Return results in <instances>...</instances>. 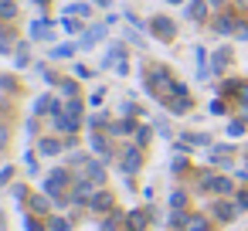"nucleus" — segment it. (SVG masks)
I'll use <instances>...</instances> for the list:
<instances>
[{"instance_id":"34","label":"nucleus","mask_w":248,"mask_h":231,"mask_svg":"<svg viewBox=\"0 0 248 231\" xmlns=\"http://www.w3.org/2000/svg\"><path fill=\"white\" fill-rule=\"evenodd\" d=\"M28 62H31V48H28V45H21V48H17V65L24 68Z\"/></svg>"},{"instance_id":"14","label":"nucleus","mask_w":248,"mask_h":231,"mask_svg":"<svg viewBox=\"0 0 248 231\" xmlns=\"http://www.w3.org/2000/svg\"><path fill=\"white\" fill-rule=\"evenodd\" d=\"M92 153L102 156V160H112V146H109V139L95 133V136H92Z\"/></svg>"},{"instance_id":"18","label":"nucleus","mask_w":248,"mask_h":231,"mask_svg":"<svg viewBox=\"0 0 248 231\" xmlns=\"http://www.w3.org/2000/svg\"><path fill=\"white\" fill-rule=\"evenodd\" d=\"M102 34H106V24H95V28H89V31H85V38L78 41V48H92V45H95Z\"/></svg>"},{"instance_id":"30","label":"nucleus","mask_w":248,"mask_h":231,"mask_svg":"<svg viewBox=\"0 0 248 231\" xmlns=\"http://www.w3.org/2000/svg\"><path fill=\"white\" fill-rule=\"evenodd\" d=\"M170 170H173L177 177H180V173H187V170H190V163H187V156H177V160L170 163Z\"/></svg>"},{"instance_id":"28","label":"nucleus","mask_w":248,"mask_h":231,"mask_svg":"<svg viewBox=\"0 0 248 231\" xmlns=\"http://www.w3.org/2000/svg\"><path fill=\"white\" fill-rule=\"evenodd\" d=\"M187 228H190V231H207V217H201V214H190Z\"/></svg>"},{"instance_id":"4","label":"nucleus","mask_w":248,"mask_h":231,"mask_svg":"<svg viewBox=\"0 0 248 231\" xmlns=\"http://www.w3.org/2000/svg\"><path fill=\"white\" fill-rule=\"evenodd\" d=\"M211 28H214V34H238L241 21H238L234 14H228V11H224V14H217V17H214V24H211Z\"/></svg>"},{"instance_id":"51","label":"nucleus","mask_w":248,"mask_h":231,"mask_svg":"<svg viewBox=\"0 0 248 231\" xmlns=\"http://www.w3.org/2000/svg\"><path fill=\"white\" fill-rule=\"evenodd\" d=\"M170 4H180V0H170Z\"/></svg>"},{"instance_id":"16","label":"nucleus","mask_w":248,"mask_h":231,"mask_svg":"<svg viewBox=\"0 0 248 231\" xmlns=\"http://www.w3.org/2000/svg\"><path fill=\"white\" fill-rule=\"evenodd\" d=\"M228 62H231V48H217V51H214V58H211V68H214V75H221Z\"/></svg>"},{"instance_id":"3","label":"nucleus","mask_w":248,"mask_h":231,"mask_svg":"<svg viewBox=\"0 0 248 231\" xmlns=\"http://www.w3.org/2000/svg\"><path fill=\"white\" fill-rule=\"evenodd\" d=\"M140 167H143V146H126L123 156H119V170H123L126 177H133Z\"/></svg>"},{"instance_id":"6","label":"nucleus","mask_w":248,"mask_h":231,"mask_svg":"<svg viewBox=\"0 0 248 231\" xmlns=\"http://www.w3.org/2000/svg\"><path fill=\"white\" fill-rule=\"evenodd\" d=\"M211 214H214V221L228 224V221H234V214H238V204H234V200H214Z\"/></svg>"},{"instance_id":"9","label":"nucleus","mask_w":248,"mask_h":231,"mask_svg":"<svg viewBox=\"0 0 248 231\" xmlns=\"http://www.w3.org/2000/svg\"><path fill=\"white\" fill-rule=\"evenodd\" d=\"M31 38H38V41H51V38H55V24H51L48 17L34 21V24H31Z\"/></svg>"},{"instance_id":"15","label":"nucleus","mask_w":248,"mask_h":231,"mask_svg":"<svg viewBox=\"0 0 248 231\" xmlns=\"http://www.w3.org/2000/svg\"><path fill=\"white\" fill-rule=\"evenodd\" d=\"M82 177H89L92 184H102V180H106V167H102L99 160H89V163H85V173H82Z\"/></svg>"},{"instance_id":"42","label":"nucleus","mask_w":248,"mask_h":231,"mask_svg":"<svg viewBox=\"0 0 248 231\" xmlns=\"http://www.w3.org/2000/svg\"><path fill=\"white\" fill-rule=\"evenodd\" d=\"M24 163H28L31 173H38V156H34V153H24Z\"/></svg>"},{"instance_id":"38","label":"nucleus","mask_w":248,"mask_h":231,"mask_svg":"<svg viewBox=\"0 0 248 231\" xmlns=\"http://www.w3.org/2000/svg\"><path fill=\"white\" fill-rule=\"evenodd\" d=\"M58 89H62L65 95H72V99H75V92H78V85H75V82H58Z\"/></svg>"},{"instance_id":"45","label":"nucleus","mask_w":248,"mask_h":231,"mask_svg":"<svg viewBox=\"0 0 248 231\" xmlns=\"http://www.w3.org/2000/svg\"><path fill=\"white\" fill-rule=\"evenodd\" d=\"M24 133H28V136H34V133H38V119H28V126H24Z\"/></svg>"},{"instance_id":"23","label":"nucleus","mask_w":248,"mask_h":231,"mask_svg":"<svg viewBox=\"0 0 248 231\" xmlns=\"http://www.w3.org/2000/svg\"><path fill=\"white\" fill-rule=\"evenodd\" d=\"M119 221H126V217H123L119 211H112L109 217H102V224H99V228H102V231H116V228H119Z\"/></svg>"},{"instance_id":"12","label":"nucleus","mask_w":248,"mask_h":231,"mask_svg":"<svg viewBox=\"0 0 248 231\" xmlns=\"http://www.w3.org/2000/svg\"><path fill=\"white\" fill-rule=\"evenodd\" d=\"M89 207H92V211H99V214H106V211L112 207V194H109V190H95V194H92V200H89Z\"/></svg>"},{"instance_id":"5","label":"nucleus","mask_w":248,"mask_h":231,"mask_svg":"<svg viewBox=\"0 0 248 231\" xmlns=\"http://www.w3.org/2000/svg\"><path fill=\"white\" fill-rule=\"evenodd\" d=\"M150 31H153V34H156L160 41H173V38H177V24H173L170 17H153Z\"/></svg>"},{"instance_id":"20","label":"nucleus","mask_w":248,"mask_h":231,"mask_svg":"<svg viewBox=\"0 0 248 231\" xmlns=\"http://www.w3.org/2000/svg\"><path fill=\"white\" fill-rule=\"evenodd\" d=\"M217 92H221V95H238V99H241V95L248 92V85H241V82H234V78H231V82H224Z\"/></svg>"},{"instance_id":"19","label":"nucleus","mask_w":248,"mask_h":231,"mask_svg":"<svg viewBox=\"0 0 248 231\" xmlns=\"http://www.w3.org/2000/svg\"><path fill=\"white\" fill-rule=\"evenodd\" d=\"M136 129V119H119V123H109V133L112 136H126V133H133Z\"/></svg>"},{"instance_id":"32","label":"nucleus","mask_w":248,"mask_h":231,"mask_svg":"<svg viewBox=\"0 0 248 231\" xmlns=\"http://www.w3.org/2000/svg\"><path fill=\"white\" fill-rule=\"evenodd\" d=\"M68 55H75V45H58L51 51V58H68Z\"/></svg>"},{"instance_id":"36","label":"nucleus","mask_w":248,"mask_h":231,"mask_svg":"<svg viewBox=\"0 0 248 231\" xmlns=\"http://www.w3.org/2000/svg\"><path fill=\"white\" fill-rule=\"evenodd\" d=\"M234 204H238V211H248V190H238L234 194Z\"/></svg>"},{"instance_id":"35","label":"nucleus","mask_w":248,"mask_h":231,"mask_svg":"<svg viewBox=\"0 0 248 231\" xmlns=\"http://www.w3.org/2000/svg\"><path fill=\"white\" fill-rule=\"evenodd\" d=\"M245 126H248V123H241V119L228 123V136H241V133H245Z\"/></svg>"},{"instance_id":"7","label":"nucleus","mask_w":248,"mask_h":231,"mask_svg":"<svg viewBox=\"0 0 248 231\" xmlns=\"http://www.w3.org/2000/svg\"><path fill=\"white\" fill-rule=\"evenodd\" d=\"M150 217H153V207H146V211H129V214H126V231H143Z\"/></svg>"},{"instance_id":"17","label":"nucleus","mask_w":248,"mask_h":231,"mask_svg":"<svg viewBox=\"0 0 248 231\" xmlns=\"http://www.w3.org/2000/svg\"><path fill=\"white\" fill-rule=\"evenodd\" d=\"M48 207H51L48 197H41V194H31V197H28V211H31V214H48Z\"/></svg>"},{"instance_id":"29","label":"nucleus","mask_w":248,"mask_h":231,"mask_svg":"<svg viewBox=\"0 0 248 231\" xmlns=\"http://www.w3.org/2000/svg\"><path fill=\"white\" fill-rule=\"evenodd\" d=\"M89 126H92V129H102V126L109 129V116H106V112H95V116L89 119Z\"/></svg>"},{"instance_id":"44","label":"nucleus","mask_w":248,"mask_h":231,"mask_svg":"<svg viewBox=\"0 0 248 231\" xmlns=\"http://www.w3.org/2000/svg\"><path fill=\"white\" fill-rule=\"evenodd\" d=\"M75 75H78V78H92V68H85V65H75Z\"/></svg>"},{"instance_id":"37","label":"nucleus","mask_w":248,"mask_h":231,"mask_svg":"<svg viewBox=\"0 0 248 231\" xmlns=\"http://www.w3.org/2000/svg\"><path fill=\"white\" fill-rule=\"evenodd\" d=\"M0 89H4V92H14V89H17V82H14L11 75H0Z\"/></svg>"},{"instance_id":"24","label":"nucleus","mask_w":248,"mask_h":231,"mask_svg":"<svg viewBox=\"0 0 248 231\" xmlns=\"http://www.w3.org/2000/svg\"><path fill=\"white\" fill-rule=\"evenodd\" d=\"M89 11H92L89 4H68V7H65V17H75V14H78V17H89Z\"/></svg>"},{"instance_id":"2","label":"nucleus","mask_w":248,"mask_h":231,"mask_svg":"<svg viewBox=\"0 0 248 231\" xmlns=\"http://www.w3.org/2000/svg\"><path fill=\"white\" fill-rule=\"evenodd\" d=\"M68 180H72V173H68L65 167H55V170L45 177V194H48V197H58V194H65Z\"/></svg>"},{"instance_id":"26","label":"nucleus","mask_w":248,"mask_h":231,"mask_svg":"<svg viewBox=\"0 0 248 231\" xmlns=\"http://www.w3.org/2000/svg\"><path fill=\"white\" fill-rule=\"evenodd\" d=\"M65 112H68L72 119H78V123H82V99H68V106H65Z\"/></svg>"},{"instance_id":"50","label":"nucleus","mask_w":248,"mask_h":231,"mask_svg":"<svg viewBox=\"0 0 248 231\" xmlns=\"http://www.w3.org/2000/svg\"><path fill=\"white\" fill-rule=\"evenodd\" d=\"M238 4H245V7H248V0H238Z\"/></svg>"},{"instance_id":"31","label":"nucleus","mask_w":248,"mask_h":231,"mask_svg":"<svg viewBox=\"0 0 248 231\" xmlns=\"http://www.w3.org/2000/svg\"><path fill=\"white\" fill-rule=\"evenodd\" d=\"M48 224H51L48 231H68V228H72V221H68V217H51Z\"/></svg>"},{"instance_id":"13","label":"nucleus","mask_w":248,"mask_h":231,"mask_svg":"<svg viewBox=\"0 0 248 231\" xmlns=\"http://www.w3.org/2000/svg\"><path fill=\"white\" fill-rule=\"evenodd\" d=\"M207 7H211L207 0H190V4H187V17L201 24V21H207Z\"/></svg>"},{"instance_id":"27","label":"nucleus","mask_w":248,"mask_h":231,"mask_svg":"<svg viewBox=\"0 0 248 231\" xmlns=\"http://www.w3.org/2000/svg\"><path fill=\"white\" fill-rule=\"evenodd\" d=\"M184 204H187V194H184V190H173V194H170V207H173V211H184Z\"/></svg>"},{"instance_id":"11","label":"nucleus","mask_w":248,"mask_h":231,"mask_svg":"<svg viewBox=\"0 0 248 231\" xmlns=\"http://www.w3.org/2000/svg\"><path fill=\"white\" fill-rule=\"evenodd\" d=\"M62 150H65V143H62V139H55V136L38 139V153H41V156H55V153H62Z\"/></svg>"},{"instance_id":"52","label":"nucleus","mask_w":248,"mask_h":231,"mask_svg":"<svg viewBox=\"0 0 248 231\" xmlns=\"http://www.w3.org/2000/svg\"><path fill=\"white\" fill-rule=\"evenodd\" d=\"M245 28H248V21H245Z\"/></svg>"},{"instance_id":"46","label":"nucleus","mask_w":248,"mask_h":231,"mask_svg":"<svg viewBox=\"0 0 248 231\" xmlns=\"http://www.w3.org/2000/svg\"><path fill=\"white\" fill-rule=\"evenodd\" d=\"M7 136H11V133H7L4 126H0V150H4V146H7Z\"/></svg>"},{"instance_id":"40","label":"nucleus","mask_w":248,"mask_h":231,"mask_svg":"<svg viewBox=\"0 0 248 231\" xmlns=\"http://www.w3.org/2000/svg\"><path fill=\"white\" fill-rule=\"evenodd\" d=\"M150 143V129L143 126V129H136V146H146Z\"/></svg>"},{"instance_id":"48","label":"nucleus","mask_w":248,"mask_h":231,"mask_svg":"<svg viewBox=\"0 0 248 231\" xmlns=\"http://www.w3.org/2000/svg\"><path fill=\"white\" fill-rule=\"evenodd\" d=\"M0 231H4V214H0Z\"/></svg>"},{"instance_id":"22","label":"nucleus","mask_w":248,"mask_h":231,"mask_svg":"<svg viewBox=\"0 0 248 231\" xmlns=\"http://www.w3.org/2000/svg\"><path fill=\"white\" fill-rule=\"evenodd\" d=\"M211 190H214V194H231V190H234V184H231L228 177H214V184H211Z\"/></svg>"},{"instance_id":"25","label":"nucleus","mask_w":248,"mask_h":231,"mask_svg":"<svg viewBox=\"0 0 248 231\" xmlns=\"http://www.w3.org/2000/svg\"><path fill=\"white\" fill-rule=\"evenodd\" d=\"M187 221H190L187 211H170V228H187Z\"/></svg>"},{"instance_id":"47","label":"nucleus","mask_w":248,"mask_h":231,"mask_svg":"<svg viewBox=\"0 0 248 231\" xmlns=\"http://www.w3.org/2000/svg\"><path fill=\"white\" fill-rule=\"evenodd\" d=\"M207 4H214V7H221V4H224V0H207Z\"/></svg>"},{"instance_id":"43","label":"nucleus","mask_w":248,"mask_h":231,"mask_svg":"<svg viewBox=\"0 0 248 231\" xmlns=\"http://www.w3.org/2000/svg\"><path fill=\"white\" fill-rule=\"evenodd\" d=\"M11 177H14V170H11V167H0V187H4Z\"/></svg>"},{"instance_id":"21","label":"nucleus","mask_w":248,"mask_h":231,"mask_svg":"<svg viewBox=\"0 0 248 231\" xmlns=\"http://www.w3.org/2000/svg\"><path fill=\"white\" fill-rule=\"evenodd\" d=\"M0 17H4V21L17 17V4H14V0H0Z\"/></svg>"},{"instance_id":"49","label":"nucleus","mask_w":248,"mask_h":231,"mask_svg":"<svg viewBox=\"0 0 248 231\" xmlns=\"http://www.w3.org/2000/svg\"><path fill=\"white\" fill-rule=\"evenodd\" d=\"M34 4H48V0H34Z\"/></svg>"},{"instance_id":"33","label":"nucleus","mask_w":248,"mask_h":231,"mask_svg":"<svg viewBox=\"0 0 248 231\" xmlns=\"http://www.w3.org/2000/svg\"><path fill=\"white\" fill-rule=\"evenodd\" d=\"M24 231H45V228H41V221L34 214H24Z\"/></svg>"},{"instance_id":"8","label":"nucleus","mask_w":248,"mask_h":231,"mask_svg":"<svg viewBox=\"0 0 248 231\" xmlns=\"http://www.w3.org/2000/svg\"><path fill=\"white\" fill-rule=\"evenodd\" d=\"M62 109H65V106H62V102H58L55 95H41V99L34 102V116H45V112H51V116H58Z\"/></svg>"},{"instance_id":"10","label":"nucleus","mask_w":248,"mask_h":231,"mask_svg":"<svg viewBox=\"0 0 248 231\" xmlns=\"http://www.w3.org/2000/svg\"><path fill=\"white\" fill-rule=\"evenodd\" d=\"M78 126H82V123H78V119H72L65 109L55 116V129H58V133H68V136H72V133H78Z\"/></svg>"},{"instance_id":"41","label":"nucleus","mask_w":248,"mask_h":231,"mask_svg":"<svg viewBox=\"0 0 248 231\" xmlns=\"http://www.w3.org/2000/svg\"><path fill=\"white\" fill-rule=\"evenodd\" d=\"M62 28H65L68 34H75V31H78V21H75V17H65V21H62Z\"/></svg>"},{"instance_id":"39","label":"nucleus","mask_w":248,"mask_h":231,"mask_svg":"<svg viewBox=\"0 0 248 231\" xmlns=\"http://www.w3.org/2000/svg\"><path fill=\"white\" fill-rule=\"evenodd\" d=\"M224 112H228V106H224L221 99H214V102H211V116H224Z\"/></svg>"},{"instance_id":"1","label":"nucleus","mask_w":248,"mask_h":231,"mask_svg":"<svg viewBox=\"0 0 248 231\" xmlns=\"http://www.w3.org/2000/svg\"><path fill=\"white\" fill-rule=\"evenodd\" d=\"M170 112H177V116H184V112H190V106H194V99H190V92H187V85H173V92L167 95V99H160Z\"/></svg>"}]
</instances>
